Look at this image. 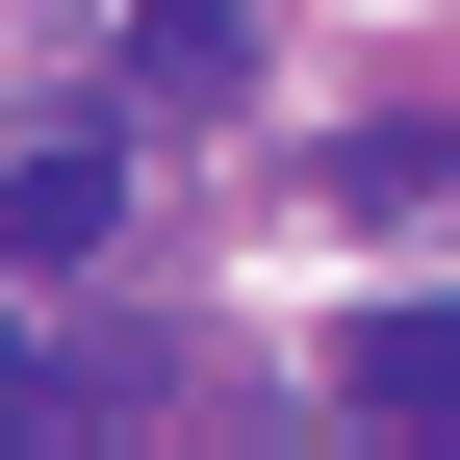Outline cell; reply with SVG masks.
Here are the masks:
<instances>
[{"mask_svg":"<svg viewBox=\"0 0 460 460\" xmlns=\"http://www.w3.org/2000/svg\"><path fill=\"white\" fill-rule=\"evenodd\" d=\"M332 410H384V435H460V307H384V332H332Z\"/></svg>","mask_w":460,"mask_h":460,"instance_id":"obj_1","label":"cell"},{"mask_svg":"<svg viewBox=\"0 0 460 460\" xmlns=\"http://www.w3.org/2000/svg\"><path fill=\"white\" fill-rule=\"evenodd\" d=\"M102 205H128V154H102V128L0 154V256H102Z\"/></svg>","mask_w":460,"mask_h":460,"instance_id":"obj_2","label":"cell"},{"mask_svg":"<svg viewBox=\"0 0 460 460\" xmlns=\"http://www.w3.org/2000/svg\"><path fill=\"white\" fill-rule=\"evenodd\" d=\"M332 205H358V230H460V128H358Z\"/></svg>","mask_w":460,"mask_h":460,"instance_id":"obj_3","label":"cell"},{"mask_svg":"<svg viewBox=\"0 0 460 460\" xmlns=\"http://www.w3.org/2000/svg\"><path fill=\"white\" fill-rule=\"evenodd\" d=\"M128 51H154V77H230L256 26H230V0H128Z\"/></svg>","mask_w":460,"mask_h":460,"instance_id":"obj_4","label":"cell"}]
</instances>
